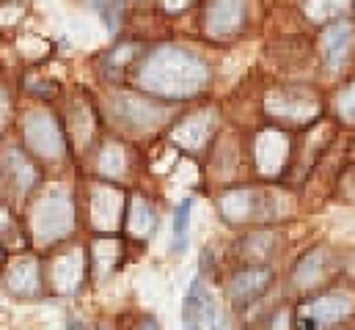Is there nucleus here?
<instances>
[{"label":"nucleus","mask_w":355,"mask_h":330,"mask_svg":"<svg viewBox=\"0 0 355 330\" xmlns=\"http://www.w3.org/2000/svg\"><path fill=\"white\" fill-rule=\"evenodd\" d=\"M267 284H270V270H245V272L232 278L229 297L234 303H248V300H254L265 292Z\"/></svg>","instance_id":"f257e3e1"},{"label":"nucleus","mask_w":355,"mask_h":330,"mask_svg":"<svg viewBox=\"0 0 355 330\" xmlns=\"http://www.w3.org/2000/svg\"><path fill=\"white\" fill-rule=\"evenodd\" d=\"M314 325H331V322H339L347 311H350V297L345 295H328V297H320L314 306Z\"/></svg>","instance_id":"f03ea898"},{"label":"nucleus","mask_w":355,"mask_h":330,"mask_svg":"<svg viewBox=\"0 0 355 330\" xmlns=\"http://www.w3.org/2000/svg\"><path fill=\"white\" fill-rule=\"evenodd\" d=\"M190 207H193V201L184 198V201L177 207V212H174V250H177V253H182V250L187 248V220H190Z\"/></svg>","instance_id":"7ed1b4c3"},{"label":"nucleus","mask_w":355,"mask_h":330,"mask_svg":"<svg viewBox=\"0 0 355 330\" xmlns=\"http://www.w3.org/2000/svg\"><path fill=\"white\" fill-rule=\"evenodd\" d=\"M141 330H160V328H157V322H155V320H146V322L141 325Z\"/></svg>","instance_id":"20e7f679"}]
</instances>
